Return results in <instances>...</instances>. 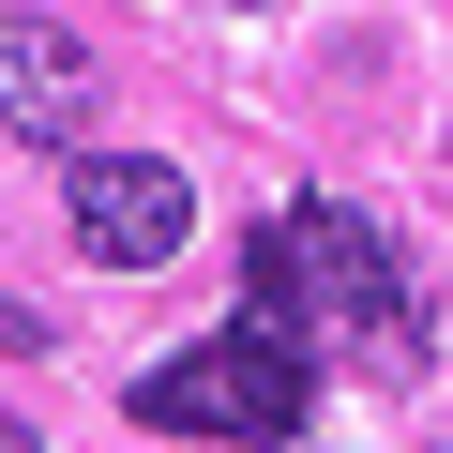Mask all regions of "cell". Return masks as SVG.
<instances>
[{"label": "cell", "instance_id": "cell-2", "mask_svg": "<svg viewBox=\"0 0 453 453\" xmlns=\"http://www.w3.org/2000/svg\"><path fill=\"white\" fill-rule=\"evenodd\" d=\"M76 242L106 257V273H166L181 242H196V181L166 166V151H76Z\"/></svg>", "mask_w": 453, "mask_h": 453}, {"label": "cell", "instance_id": "cell-1", "mask_svg": "<svg viewBox=\"0 0 453 453\" xmlns=\"http://www.w3.org/2000/svg\"><path fill=\"white\" fill-rule=\"evenodd\" d=\"M303 408H318V363L288 318H242L136 378V423H166V438H303Z\"/></svg>", "mask_w": 453, "mask_h": 453}, {"label": "cell", "instance_id": "cell-3", "mask_svg": "<svg viewBox=\"0 0 453 453\" xmlns=\"http://www.w3.org/2000/svg\"><path fill=\"white\" fill-rule=\"evenodd\" d=\"M91 121H106V61H91V31H61V16H0V136L76 151Z\"/></svg>", "mask_w": 453, "mask_h": 453}, {"label": "cell", "instance_id": "cell-6", "mask_svg": "<svg viewBox=\"0 0 453 453\" xmlns=\"http://www.w3.org/2000/svg\"><path fill=\"white\" fill-rule=\"evenodd\" d=\"M0 348H46V303H16V288H0Z\"/></svg>", "mask_w": 453, "mask_h": 453}, {"label": "cell", "instance_id": "cell-8", "mask_svg": "<svg viewBox=\"0 0 453 453\" xmlns=\"http://www.w3.org/2000/svg\"><path fill=\"white\" fill-rule=\"evenodd\" d=\"M226 16H242V0H226Z\"/></svg>", "mask_w": 453, "mask_h": 453}, {"label": "cell", "instance_id": "cell-7", "mask_svg": "<svg viewBox=\"0 0 453 453\" xmlns=\"http://www.w3.org/2000/svg\"><path fill=\"white\" fill-rule=\"evenodd\" d=\"M0 453H31V423H0Z\"/></svg>", "mask_w": 453, "mask_h": 453}, {"label": "cell", "instance_id": "cell-5", "mask_svg": "<svg viewBox=\"0 0 453 453\" xmlns=\"http://www.w3.org/2000/svg\"><path fill=\"white\" fill-rule=\"evenodd\" d=\"M242 303H257V318H318V303H303V196L242 242Z\"/></svg>", "mask_w": 453, "mask_h": 453}, {"label": "cell", "instance_id": "cell-4", "mask_svg": "<svg viewBox=\"0 0 453 453\" xmlns=\"http://www.w3.org/2000/svg\"><path fill=\"white\" fill-rule=\"evenodd\" d=\"M303 303L318 318H393V242L333 196H303Z\"/></svg>", "mask_w": 453, "mask_h": 453}]
</instances>
